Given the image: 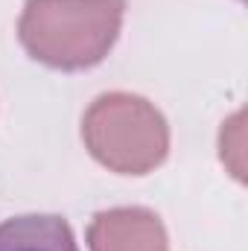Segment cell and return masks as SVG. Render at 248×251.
<instances>
[{"instance_id":"5b68a950","label":"cell","mask_w":248,"mask_h":251,"mask_svg":"<svg viewBox=\"0 0 248 251\" xmlns=\"http://www.w3.org/2000/svg\"><path fill=\"white\" fill-rule=\"evenodd\" d=\"M219 155H222V164L231 170V176L237 181H243L246 178V114L243 111H237L228 123L222 126Z\"/></svg>"},{"instance_id":"3957f363","label":"cell","mask_w":248,"mask_h":251,"mask_svg":"<svg viewBox=\"0 0 248 251\" xmlns=\"http://www.w3.org/2000/svg\"><path fill=\"white\" fill-rule=\"evenodd\" d=\"M91 251H170L164 222L146 207H111L88 225Z\"/></svg>"},{"instance_id":"6da1fadb","label":"cell","mask_w":248,"mask_h":251,"mask_svg":"<svg viewBox=\"0 0 248 251\" xmlns=\"http://www.w3.org/2000/svg\"><path fill=\"white\" fill-rule=\"evenodd\" d=\"M125 0H26L18 38L35 62L56 70H85L114 47Z\"/></svg>"},{"instance_id":"7a4b0ae2","label":"cell","mask_w":248,"mask_h":251,"mask_svg":"<svg viewBox=\"0 0 248 251\" xmlns=\"http://www.w3.org/2000/svg\"><path fill=\"white\" fill-rule=\"evenodd\" d=\"M88 152L120 176H146L164 164L170 152V128L164 114L143 97L102 94L82 117Z\"/></svg>"},{"instance_id":"277c9868","label":"cell","mask_w":248,"mask_h":251,"mask_svg":"<svg viewBox=\"0 0 248 251\" xmlns=\"http://www.w3.org/2000/svg\"><path fill=\"white\" fill-rule=\"evenodd\" d=\"M0 251H79L62 216L26 213L0 222Z\"/></svg>"}]
</instances>
